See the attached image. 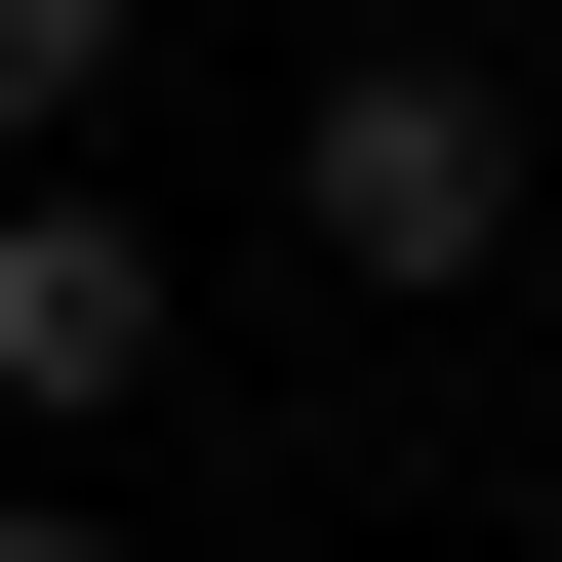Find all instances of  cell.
I'll return each mask as SVG.
<instances>
[{
  "label": "cell",
  "mask_w": 562,
  "mask_h": 562,
  "mask_svg": "<svg viewBox=\"0 0 562 562\" xmlns=\"http://www.w3.org/2000/svg\"><path fill=\"white\" fill-rule=\"evenodd\" d=\"M0 121H121V0H0Z\"/></svg>",
  "instance_id": "cell-3"
},
{
  "label": "cell",
  "mask_w": 562,
  "mask_h": 562,
  "mask_svg": "<svg viewBox=\"0 0 562 562\" xmlns=\"http://www.w3.org/2000/svg\"><path fill=\"white\" fill-rule=\"evenodd\" d=\"M281 41H362V0H281Z\"/></svg>",
  "instance_id": "cell-5"
},
{
  "label": "cell",
  "mask_w": 562,
  "mask_h": 562,
  "mask_svg": "<svg viewBox=\"0 0 562 562\" xmlns=\"http://www.w3.org/2000/svg\"><path fill=\"white\" fill-rule=\"evenodd\" d=\"M281 241L362 281V322H442V281H522V81H482L442 0H362V41L281 81Z\"/></svg>",
  "instance_id": "cell-1"
},
{
  "label": "cell",
  "mask_w": 562,
  "mask_h": 562,
  "mask_svg": "<svg viewBox=\"0 0 562 562\" xmlns=\"http://www.w3.org/2000/svg\"><path fill=\"white\" fill-rule=\"evenodd\" d=\"M0 562H121V522H81V482H0Z\"/></svg>",
  "instance_id": "cell-4"
},
{
  "label": "cell",
  "mask_w": 562,
  "mask_h": 562,
  "mask_svg": "<svg viewBox=\"0 0 562 562\" xmlns=\"http://www.w3.org/2000/svg\"><path fill=\"white\" fill-rule=\"evenodd\" d=\"M161 322H201L161 201H121V161H0V442H121V402H161Z\"/></svg>",
  "instance_id": "cell-2"
}]
</instances>
